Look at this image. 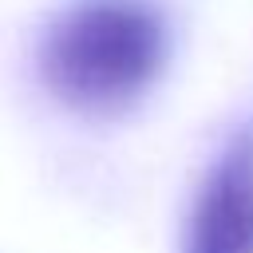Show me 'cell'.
I'll list each match as a JSON object with an SVG mask.
<instances>
[{"label":"cell","instance_id":"6da1fadb","mask_svg":"<svg viewBox=\"0 0 253 253\" xmlns=\"http://www.w3.org/2000/svg\"><path fill=\"white\" fill-rule=\"evenodd\" d=\"M166 63V20L150 0H75L40 43L43 87L87 119L130 111Z\"/></svg>","mask_w":253,"mask_h":253},{"label":"cell","instance_id":"7a4b0ae2","mask_svg":"<svg viewBox=\"0 0 253 253\" xmlns=\"http://www.w3.org/2000/svg\"><path fill=\"white\" fill-rule=\"evenodd\" d=\"M182 253H253V123L233 130L213 158L194 198Z\"/></svg>","mask_w":253,"mask_h":253}]
</instances>
